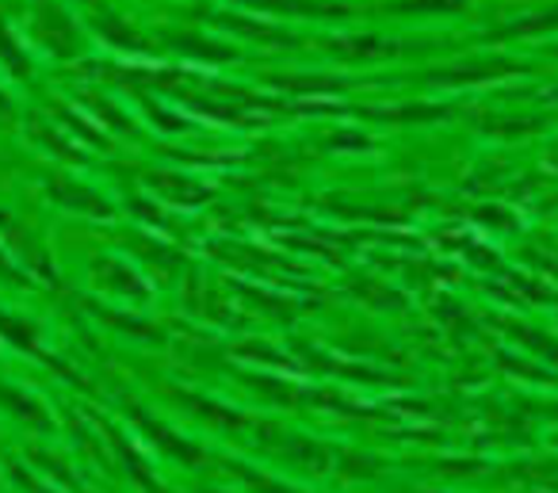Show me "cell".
Segmentation results:
<instances>
[{"label":"cell","instance_id":"6","mask_svg":"<svg viewBox=\"0 0 558 493\" xmlns=\"http://www.w3.org/2000/svg\"><path fill=\"white\" fill-rule=\"evenodd\" d=\"M218 20H222V27H230V32H238V35H248V39L264 43V47H295L299 43L295 35L268 24V20H248V24L241 16H218Z\"/></svg>","mask_w":558,"mask_h":493},{"label":"cell","instance_id":"10","mask_svg":"<svg viewBox=\"0 0 558 493\" xmlns=\"http://www.w3.org/2000/svg\"><path fill=\"white\" fill-rule=\"evenodd\" d=\"M233 474H238L241 482H245L248 493H303V490H295V485L279 482V478L260 474V470H241V467H233Z\"/></svg>","mask_w":558,"mask_h":493},{"label":"cell","instance_id":"7","mask_svg":"<svg viewBox=\"0 0 558 493\" xmlns=\"http://www.w3.org/2000/svg\"><path fill=\"white\" fill-rule=\"evenodd\" d=\"M390 16H456L466 12V0H390Z\"/></svg>","mask_w":558,"mask_h":493},{"label":"cell","instance_id":"3","mask_svg":"<svg viewBox=\"0 0 558 493\" xmlns=\"http://www.w3.org/2000/svg\"><path fill=\"white\" fill-rule=\"evenodd\" d=\"M520 73L517 62L509 58H474V62H459V65H444V70L428 73V85H474V81H497V77H512Z\"/></svg>","mask_w":558,"mask_h":493},{"label":"cell","instance_id":"4","mask_svg":"<svg viewBox=\"0 0 558 493\" xmlns=\"http://www.w3.org/2000/svg\"><path fill=\"white\" fill-rule=\"evenodd\" d=\"M35 32H39V43L50 50V55H58V58L77 55L81 35H77V27L70 24L65 9H58L54 0H47V4L39 9V16H35Z\"/></svg>","mask_w":558,"mask_h":493},{"label":"cell","instance_id":"12","mask_svg":"<svg viewBox=\"0 0 558 493\" xmlns=\"http://www.w3.org/2000/svg\"><path fill=\"white\" fill-rule=\"evenodd\" d=\"M199 493H222V490H199Z\"/></svg>","mask_w":558,"mask_h":493},{"label":"cell","instance_id":"2","mask_svg":"<svg viewBox=\"0 0 558 493\" xmlns=\"http://www.w3.org/2000/svg\"><path fill=\"white\" fill-rule=\"evenodd\" d=\"M47 195L54 203H62L65 211H73V215H93V218H111V215H116V207H111V203L104 200L96 188L81 184V180H70V177H50L47 180Z\"/></svg>","mask_w":558,"mask_h":493},{"label":"cell","instance_id":"9","mask_svg":"<svg viewBox=\"0 0 558 493\" xmlns=\"http://www.w3.org/2000/svg\"><path fill=\"white\" fill-rule=\"evenodd\" d=\"M154 188L161 195H172V200H180V203H203V200H207V192H203L199 184H192V180H184V177H169V172L154 177Z\"/></svg>","mask_w":558,"mask_h":493},{"label":"cell","instance_id":"1","mask_svg":"<svg viewBox=\"0 0 558 493\" xmlns=\"http://www.w3.org/2000/svg\"><path fill=\"white\" fill-rule=\"evenodd\" d=\"M256 16H279V20H344L352 16L349 4L341 0H241Z\"/></svg>","mask_w":558,"mask_h":493},{"label":"cell","instance_id":"11","mask_svg":"<svg viewBox=\"0 0 558 493\" xmlns=\"http://www.w3.org/2000/svg\"><path fill=\"white\" fill-rule=\"evenodd\" d=\"M550 100H558V88H550Z\"/></svg>","mask_w":558,"mask_h":493},{"label":"cell","instance_id":"8","mask_svg":"<svg viewBox=\"0 0 558 493\" xmlns=\"http://www.w3.org/2000/svg\"><path fill=\"white\" fill-rule=\"evenodd\" d=\"M172 47H180L192 58H207V62H230L233 50L226 43H215L207 35H172Z\"/></svg>","mask_w":558,"mask_h":493},{"label":"cell","instance_id":"5","mask_svg":"<svg viewBox=\"0 0 558 493\" xmlns=\"http://www.w3.org/2000/svg\"><path fill=\"white\" fill-rule=\"evenodd\" d=\"M93 279L96 284H108V291L111 294H119V299H146L149 294V287L142 284V276H134L126 264H119V261H100V264H93Z\"/></svg>","mask_w":558,"mask_h":493}]
</instances>
